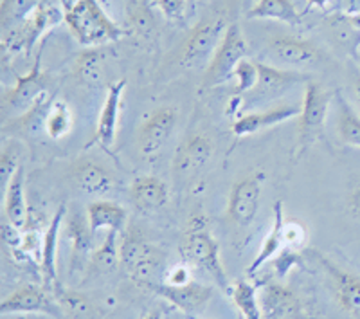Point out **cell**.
<instances>
[{
	"label": "cell",
	"mask_w": 360,
	"mask_h": 319,
	"mask_svg": "<svg viewBox=\"0 0 360 319\" xmlns=\"http://www.w3.org/2000/svg\"><path fill=\"white\" fill-rule=\"evenodd\" d=\"M234 78H236V90H234V96H242L250 92L254 89V85L258 83V65L256 62H250V60H243L240 62V65L234 70Z\"/></svg>",
	"instance_id": "obj_38"
},
{
	"label": "cell",
	"mask_w": 360,
	"mask_h": 319,
	"mask_svg": "<svg viewBox=\"0 0 360 319\" xmlns=\"http://www.w3.org/2000/svg\"><path fill=\"white\" fill-rule=\"evenodd\" d=\"M256 65H258V83L245 94L247 101H272V99H278L283 94H287L288 90L294 89L299 83H308L311 80L310 74L279 69V67L266 65V63H256Z\"/></svg>",
	"instance_id": "obj_12"
},
{
	"label": "cell",
	"mask_w": 360,
	"mask_h": 319,
	"mask_svg": "<svg viewBox=\"0 0 360 319\" xmlns=\"http://www.w3.org/2000/svg\"><path fill=\"white\" fill-rule=\"evenodd\" d=\"M326 25L328 31H330V37L340 49L355 58L359 56L360 31L353 25L348 13H333L326 18Z\"/></svg>",
	"instance_id": "obj_31"
},
{
	"label": "cell",
	"mask_w": 360,
	"mask_h": 319,
	"mask_svg": "<svg viewBox=\"0 0 360 319\" xmlns=\"http://www.w3.org/2000/svg\"><path fill=\"white\" fill-rule=\"evenodd\" d=\"M335 94L324 89L319 82L304 83V99L301 114L297 115V156L323 137L328 112Z\"/></svg>",
	"instance_id": "obj_3"
},
{
	"label": "cell",
	"mask_w": 360,
	"mask_h": 319,
	"mask_svg": "<svg viewBox=\"0 0 360 319\" xmlns=\"http://www.w3.org/2000/svg\"><path fill=\"white\" fill-rule=\"evenodd\" d=\"M53 101L54 98L47 92L27 112H24L18 118L8 119L4 128L13 127V130L22 132L24 135H37L40 132H45V118H47V112H49Z\"/></svg>",
	"instance_id": "obj_30"
},
{
	"label": "cell",
	"mask_w": 360,
	"mask_h": 319,
	"mask_svg": "<svg viewBox=\"0 0 360 319\" xmlns=\"http://www.w3.org/2000/svg\"><path fill=\"white\" fill-rule=\"evenodd\" d=\"M162 299L172 303L173 307L186 314H197L205 308L209 299L213 298V287L204 285L198 282H189L184 285H169V283H159L152 289Z\"/></svg>",
	"instance_id": "obj_16"
},
{
	"label": "cell",
	"mask_w": 360,
	"mask_h": 319,
	"mask_svg": "<svg viewBox=\"0 0 360 319\" xmlns=\"http://www.w3.org/2000/svg\"><path fill=\"white\" fill-rule=\"evenodd\" d=\"M86 218H89L92 233L99 231H117L123 233L127 225V209L112 201H94L86 208Z\"/></svg>",
	"instance_id": "obj_23"
},
{
	"label": "cell",
	"mask_w": 360,
	"mask_h": 319,
	"mask_svg": "<svg viewBox=\"0 0 360 319\" xmlns=\"http://www.w3.org/2000/svg\"><path fill=\"white\" fill-rule=\"evenodd\" d=\"M348 211L353 217L360 218V184L353 188V192L348 196Z\"/></svg>",
	"instance_id": "obj_43"
},
{
	"label": "cell",
	"mask_w": 360,
	"mask_h": 319,
	"mask_svg": "<svg viewBox=\"0 0 360 319\" xmlns=\"http://www.w3.org/2000/svg\"><path fill=\"white\" fill-rule=\"evenodd\" d=\"M63 22L83 47H103L127 35L121 25L108 17L99 0H78L67 9Z\"/></svg>",
	"instance_id": "obj_2"
},
{
	"label": "cell",
	"mask_w": 360,
	"mask_h": 319,
	"mask_svg": "<svg viewBox=\"0 0 360 319\" xmlns=\"http://www.w3.org/2000/svg\"><path fill=\"white\" fill-rule=\"evenodd\" d=\"M67 217V206L62 204L51 218L49 225L44 233V253H41L40 273L44 276V285L53 291V287L58 283L56 258H58V240L63 230V222Z\"/></svg>",
	"instance_id": "obj_20"
},
{
	"label": "cell",
	"mask_w": 360,
	"mask_h": 319,
	"mask_svg": "<svg viewBox=\"0 0 360 319\" xmlns=\"http://www.w3.org/2000/svg\"><path fill=\"white\" fill-rule=\"evenodd\" d=\"M307 242V230L297 220H288L283 224V244H287L290 249H299Z\"/></svg>",
	"instance_id": "obj_40"
},
{
	"label": "cell",
	"mask_w": 360,
	"mask_h": 319,
	"mask_svg": "<svg viewBox=\"0 0 360 319\" xmlns=\"http://www.w3.org/2000/svg\"><path fill=\"white\" fill-rule=\"evenodd\" d=\"M130 199L141 211H157L169 201V189L162 179L155 175H143L131 182Z\"/></svg>",
	"instance_id": "obj_21"
},
{
	"label": "cell",
	"mask_w": 360,
	"mask_h": 319,
	"mask_svg": "<svg viewBox=\"0 0 360 319\" xmlns=\"http://www.w3.org/2000/svg\"><path fill=\"white\" fill-rule=\"evenodd\" d=\"M124 89H127V80L124 78L117 80V82L108 85L107 98H105V103H103V108L98 118V125H96L94 143L101 144L108 151H110L112 144L115 141V135H117Z\"/></svg>",
	"instance_id": "obj_15"
},
{
	"label": "cell",
	"mask_w": 360,
	"mask_h": 319,
	"mask_svg": "<svg viewBox=\"0 0 360 319\" xmlns=\"http://www.w3.org/2000/svg\"><path fill=\"white\" fill-rule=\"evenodd\" d=\"M72 125L74 118L69 105L63 99H54L45 118V134L49 135L51 139H63L72 130Z\"/></svg>",
	"instance_id": "obj_35"
},
{
	"label": "cell",
	"mask_w": 360,
	"mask_h": 319,
	"mask_svg": "<svg viewBox=\"0 0 360 319\" xmlns=\"http://www.w3.org/2000/svg\"><path fill=\"white\" fill-rule=\"evenodd\" d=\"M63 231L67 233L69 240L72 242V256H70V270L85 267V260L89 254H92V230H90L89 218L83 217L82 213L74 211L72 215L65 217L63 222Z\"/></svg>",
	"instance_id": "obj_22"
},
{
	"label": "cell",
	"mask_w": 360,
	"mask_h": 319,
	"mask_svg": "<svg viewBox=\"0 0 360 319\" xmlns=\"http://www.w3.org/2000/svg\"><path fill=\"white\" fill-rule=\"evenodd\" d=\"M76 2H78V0H60V4H62V8H63V13H65L67 9L72 8V6L76 4Z\"/></svg>",
	"instance_id": "obj_46"
},
{
	"label": "cell",
	"mask_w": 360,
	"mask_h": 319,
	"mask_svg": "<svg viewBox=\"0 0 360 319\" xmlns=\"http://www.w3.org/2000/svg\"><path fill=\"white\" fill-rule=\"evenodd\" d=\"M76 76L79 82L90 89H101L107 78L105 51L103 47H86L76 56Z\"/></svg>",
	"instance_id": "obj_26"
},
{
	"label": "cell",
	"mask_w": 360,
	"mask_h": 319,
	"mask_svg": "<svg viewBox=\"0 0 360 319\" xmlns=\"http://www.w3.org/2000/svg\"><path fill=\"white\" fill-rule=\"evenodd\" d=\"M162 15L172 22H182L186 15V0H157Z\"/></svg>",
	"instance_id": "obj_41"
},
{
	"label": "cell",
	"mask_w": 360,
	"mask_h": 319,
	"mask_svg": "<svg viewBox=\"0 0 360 319\" xmlns=\"http://www.w3.org/2000/svg\"><path fill=\"white\" fill-rule=\"evenodd\" d=\"M117 231H108L105 242L98 249L92 251L89 258V265H86V276L90 278H98V276L112 275L117 265L121 263L117 246Z\"/></svg>",
	"instance_id": "obj_28"
},
{
	"label": "cell",
	"mask_w": 360,
	"mask_h": 319,
	"mask_svg": "<svg viewBox=\"0 0 360 319\" xmlns=\"http://www.w3.org/2000/svg\"><path fill=\"white\" fill-rule=\"evenodd\" d=\"M263 319H311L303 299L290 287L269 282L259 291Z\"/></svg>",
	"instance_id": "obj_13"
},
{
	"label": "cell",
	"mask_w": 360,
	"mask_h": 319,
	"mask_svg": "<svg viewBox=\"0 0 360 319\" xmlns=\"http://www.w3.org/2000/svg\"><path fill=\"white\" fill-rule=\"evenodd\" d=\"M335 128L339 139L346 146L360 150V114L340 92H335Z\"/></svg>",
	"instance_id": "obj_27"
},
{
	"label": "cell",
	"mask_w": 360,
	"mask_h": 319,
	"mask_svg": "<svg viewBox=\"0 0 360 319\" xmlns=\"http://www.w3.org/2000/svg\"><path fill=\"white\" fill-rule=\"evenodd\" d=\"M249 18L278 20L290 25L301 24V15L292 0H259L249 11Z\"/></svg>",
	"instance_id": "obj_32"
},
{
	"label": "cell",
	"mask_w": 360,
	"mask_h": 319,
	"mask_svg": "<svg viewBox=\"0 0 360 319\" xmlns=\"http://www.w3.org/2000/svg\"><path fill=\"white\" fill-rule=\"evenodd\" d=\"M53 292L56 296L60 307H62L65 319H101L103 311L98 307L86 294L74 289H67L58 282L53 287Z\"/></svg>",
	"instance_id": "obj_25"
},
{
	"label": "cell",
	"mask_w": 360,
	"mask_h": 319,
	"mask_svg": "<svg viewBox=\"0 0 360 319\" xmlns=\"http://www.w3.org/2000/svg\"><path fill=\"white\" fill-rule=\"evenodd\" d=\"M265 173H250L236 180L227 202V218L238 227H249L259 211Z\"/></svg>",
	"instance_id": "obj_8"
},
{
	"label": "cell",
	"mask_w": 360,
	"mask_h": 319,
	"mask_svg": "<svg viewBox=\"0 0 360 319\" xmlns=\"http://www.w3.org/2000/svg\"><path fill=\"white\" fill-rule=\"evenodd\" d=\"M249 54V44L243 37L242 29L238 24L227 25L220 47L217 49L211 62L207 63L202 80L204 89H213L217 85H224L234 78V70Z\"/></svg>",
	"instance_id": "obj_4"
},
{
	"label": "cell",
	"mask_w": 360,
	"mask_h": 319,
	"mask_svg": "<svg viewBox=\"0 0 360 319\" xmlns=\"http://www.w3.org/2000/svg\"><path fill=\"white\" fill-rule=\"evenodd\" d=\"M310 254L321 263V267L328 275L339 307L353 318L360 319V275L337 265L319 251H310Z\"/></svg>",
	"instance_id": "obj_11"
},
{
	"label": "cell",
	"mask_w": 360,
	"mask_h": 319,
	"mask_svg": "<svg viewBox=\"0 0 360 319\" xmlns=\"http://www.w3.org/2000/svg\"><path fill=\"white\" fill-rule=\"evenodd\" d=\"M180 253L188 265L207 273L221 291L231 294L229 276L220 258V244L213 238L202 213H193L180 242Z\"/></svg>",
	"instance_id": "obj_1"
},
{
	"label": "cell",
	"mask_w": 360,
	"mask_h": 319,
	"mask_svg": "<svg viewBox=\"0 0 360 319\" xmlns=\"http://www.w3.org/2000/svg\"><path fill=\"white\" fill-rule=\"evenodd\" d=\"M62 20H65V13H62L56 6L49 4V2H44L24 24L17 25L11 31H6L4 37H2L4 53L18 54L20 51L31 53L33 45L40 40L41 35Z\"/></svg>",
	"instance_id": "obj_6"
},
{
	"label": "cell",
	"mask_w": 360,
	"mask_h": 319,
	"mask_svg": "<svg viewBox=\"0 0 360 319\" xmlns=\"http://www.w3.org/2000/svg\"><path fill=\"white\" fill-rule=\"evenodd\" d=\"M29 213L31 209L25 202V170L24 166H20L8 188L4 189V215L9 224L24 230L27 225Z\"/></svg>",
	"instance_id": "obj_24"
},
{
	"label": "cell",
	"mask_w": 360,
	"mask_h": 319,
	"mask_svg": "<svg viewBox=\"0 0 360 319\" xmlns=\"http://www.w3.org/2000/svg\"><path fill=\"white\" fill-rule=\"evenodd\" d=\"M0 314H45L54 319H65L56 296L45 285H22L0 305Z\"/></svg>",
	"instance_id": "obj_9"
},
{
	"label": "cell",
	"mask_w": 360,
	"mask_h": 319,
	"mask_svg": "<svg viewBox=\"0 0 360 319\" xmlns=\"http://www.w3.org/2000/svg\"><path fill=\"white\" fill-rule=\"evenodd\" d=\"M44 4V0H2L0 2V27L11 31L17 25L31 18L34 11Z\"/></svg>",
	"instance_id": "obj_33"
},
{
	"label": "cell",
	"mask_w": 360,
	"mask_h": 319,
	"mask_svg": "<svg viewBox=\"0 0 360 319\" xmlns=\"http://www.w3.org/2000/svg\"><path fill=\"white\" fill-rule=\"evenodd\" d=\"M231 298L240 311L243 319H263L262 305H259V294L256 287L247 280H238L231 289Z\"/></svg>",
	"instance_id": "obj_34"
},
{
	"label": "cell",
	"mask_w": 360,
	"mask_h": 319,
	"mask_svg": "<svg viewBox=\"0 0 360 319\" xmlns=\"http://www.w3.org/2000/svg\"><path fill=\"white\" fill-rule=\"evenodd\" d=\"M15 78H17V85L2 96V111H4L6 119L18 118L27 112L41 96L47 94L51 78L49 74L41 70V49L38 51L33 69L25 76L15 74Z\"/></svg>",
	"instance_id": "obj_5"
},
{
	"label": "cell",
	"mask_w": 360,
	"mask_h": 319,
	"mask_svg": "<svg viewBox=\"0 0 360 319\" xmlns=\"http://www.w3.org/2000/svg\"><path fill=\"white\" fill-rule=\"evenodd\" d=\"M179 123V111L164 105L146 115L137 130V150L143 157H153L169 141Z\"/></svg>",
	"instance_id": "obj_10"
},
{
	"label": "cell",
	"mask_w": 360,
	"mask_h": 319,
	"mask_svg": "<svg viewBox=\"0 0 360 319\" xmlns=\"http://www.w3.org/2000/svg\"><path fill=\"white\" fill-rule=\"evenodd\" d=\"M22 166L20 161V146L15 141L4 144L2 154H0V179H2V189H6Z\"/></svg>",
	"instance_id": "obj_36"
},
{
	"label": "cell",
	"mask_w": 360,
	"mask_h": 319,
	"mask_svg": "<svg viewBox=\"0 0 360 319\" xmlns=\"http://www.w3.org/2000/svg\"><path fill=\"white\" fill-rule=\"evenodd\" d=\"M225 31H227V24L224 18H207V20L198 22L191 29L184 44L182 65L195 69V67H202L211 62V58L214 56L224 40Z\"/></svg>",
	"instance_id": "obj_7"
},
{
	"label": "cell",
	"mask_w": 360,
	"mask_h": 319,
	"mask_svg": "<svg viewBox=\"0 0 360 319\" xmlns=\"http://www.w3.org/2000/svg\"><path fill=\"white\" fill-rule=\"evenodd\" d=\"M143 319H162V311H152L150 314L144 315Z\"/></svg>",
	"instance_id": "obj_47"
},
{
	"label": "cell",
	"mask_w": 360,
	"mask_h": 319,
	"mask_svg": "<svg viewBox=\"0 0 360 319\" xmlns=\"http://www.w3.org/2000/svg\"><path fill=\"white\" fill-rule=\"evenodd\" d=\"M330 2H332V0H308V6H317V8L324 9L330 6Z\"/></svg>",
	"instance_id": "obj_45"
},
{
	"label": "cell",
	"mask_w": 360,
	"mask_h": 319,
	"mask_svg": "<svg viewBox=\"0 0 360 319\" xmlns=\"http://www.w3.org/2000/svg\"><path fill=\"white\" fill-rule=\"evenodd\" d=\"M189 282H193L191 273H189V267L182 263V265L173 267V270L169 273L168 282L166 283H169V285H184V283H189Z\"/></svg>",
	"instance_id": "obj_42"
},
{
	"label": "cell",
	"mask_w": 360,
	"mask_h": 319,
	"mask_svg": "<svg viewBox=\"0 0 360 319\" xmlns=\"http://www.w3.org/2000/svg\"><path fill=\"white\" fill-rule=\"evenodd\" d=\"M344 13L360 15V0H344Z\"/></svg>",
	"instance_id": "obj_44"
},
{
	"label": "cell",
	"mask_w": 360,
	"mask_h": 319,
	"mask_svg": "<svg viewBox=\"0 0 360 319\" xmlns=\"http://www.w3.org/2000/svg\"><path fill=\"white\" fill-rule=\"evenodd\" d=\"M72 184L86 195H107L114 188V175L94 159H78L70 172Z\"/></svg>",
	"instance_id": "obj_19"
},
{
	"label": "cell",
	"mask_w": 360,
	"mask_h": 319,
	"mask_svg": "<svg viewBox=\"0 0 360 319\" xmlns=\"http://www.w3.org/2000/svg\"><path fill=\"white\" fill-rule=\"evenodd\" d=\"M128 27L141 37H150L155 31L152 13L148 11L146 6L139 2H131L128 4Z\"/></svg>",
	"instance_id": "obj_37"
},
{
	"label": "cell",
	"mask_w": 360,
	"mask_h": 319,
	"mask_svg": "<svg viewBox=\"0 0 360 319\" xmlns=\"http://www.w3.org/2000/svg\"><path fill=\"white\" fill-rule=\"evenodd\" d=\"M270 56L288 67H308L319 62L323 54L311 42L294 37H276L269 42Z\"/></svg>",
	"instance_id": "obj_17"
},
{
	"label": "cell",
	"mask_w": 360,
	"mask_h": 319,
	"mask_svg": "<svg viewBox=\"0 0 360 319\" xmlns=\"http://www.w3.org/2000/svg\"><path fill=\"white\" fill-rule=\"evenodd\" d=\"M283 224H285V217H283V202L278 201L274 206V224L270 227L269 234L265 237L259 249L258 256L254 258V262L250 263L247 269V275L254 276V273H258L266 262L274 260L279 254L283 247Z\"/></svg>",
	"instance_id": "obj_29"
},
{
	"label": "cell",
	"mask_w": 360,
	"mask_h": 319,
	"mask_svg": "<svg viewBox=\"0 0 360 319\" xmlns=\"http://www.w3.org/2000/svg\"><path fill=\"white\" fill-rule=\"evenodd\" d=\"M301 265H303V254L297 253L295 249H290V247H288L287 251H281V253L272 260V267H274L278 278H285L294 267Z\"/></svg>",
	"instance_id": "obj_39"
},
{
	"label": "cell",
	"mask_w": 360,
	"mask_h": 319,
	"mask_svg": "<svg viewBox=\"0 0 360 319\" xmlns=\"http://www.w3.org/2000/svg\"><path fill=\"white\" fill-rule=\"evenodd\" d=\"M213 156V141L205 134H193L176 148L172 170L176 177L188 179L197 175Z\"/></svg>",
	"instance_id": "obj_14"
},
{
	"label": "cell",
	"mask_w": 360,
	"mask_h": 319,
	"mask_svg": "<svg viewBox=\"0 0 360 319\" xmlns=\"http://www.w3.org/2000/svg\"><path fill=\"white\" fill-rule=\"evenodd\" d=\"M356 60H359V69H360V54H359V56H356Z\"/></svg>",
	"instance_id": "obj_49"
},
{
	"label": "cell",
	"mask_w": 360,
	"mask_h": 319,
	"mask_svg": "<svg viewBox=\"0 0 360 319\" xmlns=\"http://www.w3.org/2000/svg\"><path fill=\"white\" fill-rule=\"evenodd\" d=\"M301 114V106L295 105H279L274 108L262 112H249L243 114L233 123V132L236 137H247V135H254L258 132L272 128L276 125H281L292 118H297Z\"/></svg>",
	"instance_id": "obj_18"
},
{
	"label": "cell",
	"mask_w": 360,
	"mask_h": 319,
	"mask_svg": "<svg viewBox=\"0 0 360 319\" xmlns=\"http://www.w3.org/2000/svg\"><path fill=\"white\" fill-rule=\"evenodd\" d=\"M353 90H355V96L360 103V76L355 80V83H353Z\"/></svg>",
	"instance_id": "obj_48"
}]
</instances>
